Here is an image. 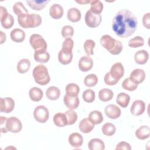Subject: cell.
I'll list each match as a JSON object with an SVG mask.
<instances>
[{
	"label": "cell",
	"mask_w": 150,
	"mask_h": 150,
	"mask_svg": "<svg viewBox=\"0 0 150 150\" xmlns=\"http://www.w3.org/2000/svg\"><path fill=\"white\" fill-rule=\"evenodd\" d=\"M143 25L148 29H150V13L148 12L144 15L142 17Z\"/></svg>",
	"instance_id": "cell-49"
},
{
	"label": "cell",
	"mask_w": 150,
	"mask_h": 150,
	"mask_svg": "<svg viewBox=\"0 0 150 150\" xmlns=\"http://www.w3.org/2000/svg\"><path fill=\"white\" fill-rule=\"evenodd\" d=\"M91 6L90 10L93 13L100 14L103 9V4L100 0L91 1Z\"/></svg>",
	"instance_id": "cell-38"
},
{
	"label": "cell",
	"mask_w": 150,
	"mask_h": 150,
	"mask_svg": "<svg viewBox=\"0 0 150 150\" xmlns=\"http://www.w3.org/2000/svg\"><path fill=\"white\" fill-rule=\"evenodd\" d=\"M138 84L135 83L132 80H131L129 77L126 78L122 83V87L124 89L132 91L135 90L138 87Z\"/></svg>",
	"instance_id": "cell-37"
},
{
	"label": "cell",
	"mask_w": 150,
	"mask_h": 150,
	"mask_svg": "<svg viewBox=\"0 0 150 150\" xmlns=\"http://www.w3.org/2000/svg\"><path fill=\"white\" fill-rule=\"evenodd\" d=\"M67 17L69 21L72 22H79L81 17V12L77 8H71L67 11Z\"/></svg>",
	"instance_id": "cell-25"
},
{
	"label": "cell",
	"mask_w": 150,
	"mask_h": 150,
	"mask_svg": "<svg viewBox=\"0 0 150 150\" xmlns=\"http://www.w3.org/2000/svg\"><path fill=\"white\" fill-rule=\"evenodd\" d=\"M88 148L90 150H104L105 144L101 139L93 138L88 143Z\"/></svg>",
	"instance_id": "cell-26"
},
{
	"label": "cell",
	"mask_w": 150,
	"mask_h": 150,
	"mask_svg": "<svg viewBox=\"0 0 150 150\" xmlns=\"http://www.w3.org/2000/svg\"><path fill=\"white\" fill-rule=\"evenodd\" d=\"M63 101L65 105L69 110H74L77 108L80 104V101L78 96L71 97L67 94L64 95L63 98Z\"/></svg>",
	"instance_id": "cell-16"
},
{
	"label": "cell",
	"mask_w": 150,
	"mask_h": 150,
	"mask_svg": "<svg viewBox=\"0 0 150 150\" xmlns=\"http://www.w3.org/2000/svg\"><path fill=\"white\" fill-rule=\"evenodd\" d=\"M15 107V101L11 97L0 98V111L2 112L9 113L13 111Z\"/></svg>",
	"instance_id": "cell-10"
},
{
	"label": "cell",
	"mask_w": 150,
	"mask_h": 150,
	"mask_svg": "<svg viewBox=\"0 0 150 150\" xmlns=\"http://www.w3.org/2000/svg\"><path fill=\"white\" fill-rule=\"evenodd\" d=\"M144 45V40L143 38L137 36L131 39L128 42V46L132 48H137L141 47Z\"/></svg>",
	"instance_id": "cell-41"
},
{
	"label": "cell",
	"mask_w": 150,
	"mask_h": 150,
	"mask_svg": "<svg viewBox=\"0 0 150 150\" xmlns=\"http://www.w3.org/2000/svg\"><path fill=\"white\" fill-rule=\"evenodd\" d=\"M10 37L12 41L16 43H21L25 39V33L23 30L16 28L11 32Z\"/></svg>",
	"instance_id": "cell-20"
},
{
	"label": "cell",
	"mask_w": 150,
	"mask_h": 150,
	"mask_svg": "<svg viewBox=\"0 0 150 150\" xmlns=\"http://www.w3.org/2000/svg\"><path fill=\"white\" fill-rule=\"evenodd\" d=\"M64 114L67 118V125H73L76 122L78 118L77 114L73 110H69L67 111H66Z\"/></svg>",
	"instance_id": "cell-44"
},
{
	"label": "cell",
	"mask_w": 150,
	"mask_h": 150,
	"mask_svg": "<svg viewBox=\"0 0 150 150\" xmlns=\"http://www.w3.org/2000/svg\"><path fill=\"white\" fill-rule=\"evenodd\" d=\"M95 45H96L95 42L91 39H87L85 41L83 45V47L87 56L93 55L94 54L93 49L95 47Z\"/></svg>",
	"instance_id": "cell-42"
},
{
	"label": "cell",
	"mask_w": 150,
	"mask_h": 150,
	"mask_svg": "<svg viewBox=\"0 0 150 150\" xmlns=\"http://www.w3.org/2000/svg\"><path fill=\"white\" fill-rule=\"evenodd\" d=\"M114 96V93L109 88H104L100 90L98 92L99 99L104 102L110 101Z\"/></svg>",
	"instance_id": "cell-32"
},
{
	"label": "cell",
	"mask_w": 150,
	"mask_h": 150,
	"mask_svg": "<svg viewBox=\"0 0 150 150\" xmlns=\"http://www.w3.org/2000/svg\"><path fill=\"white\" fill-rule=\"evenodd\" d=\"M29 95L30 100L33 101H39L42 100L43 93L42 89L37 87H33L29 90Z\"/></svg>",
	"instance_id": "cell-27"
},
{
	"label": "cell",
	"mask_w": 150,
	"mask_h": 150,
	"mask_svg": "<svg viewBox=\"0 0 150 150\" xmlns=\"http://www.w3.org/2000/svg\"><path fill=\"white\" fill-rule=\"evenodd\" d=\"M53 122L59 127H63L67 125V120L64 113L58 112L53 116Z\"/></svg>",
	"instance_id": "cell-29"
},
{
	"label": "cell",
	"mask_w": 150,
	"mask_h": 150,
	"mask_svg": "<svg viewBox=\"0 0 150 150\" xmlns=\"http://www.w3.org/2000/svg\"><path fill=\"white\" fill-rule=\"evenodd\" d=\"M104 83L108 86H114L119 81V80L114 79L110 74V72H108L105 74L104 77Z\"/></svg>",
	"instance_id": "cell-47"
},
{
	"label": "cell",
	"mask_w": 150,
	"mask_h": 150,
	"mask_svg": "<svg viewBox=\"0 0 150 150\" xmlns=\"http://www.w3.org/2000/svg\"><path fill=\"white\" fill-rule=\"evenodd\" d=\"M85 23L90 28H94L100 25L101 22V16L88 10L85 14Z\"/></svg>",
	"instance_id": "cell-7"
},
{
	"label": "cell",
	"mask_w": 150,
	"mask_h": 150,
	"mask_svg": "<svg viewBox=\"0 0 150 150\" xmlns=\"http://www.w3.org/2000/svg\"><path fill=\"white\" fill-rule=\"evenodd\" d=\"M0 33H1V38H0L1 42H0V43L2 44L6 40V35L2 31H0Z\"/></svg>",
	"instance_id": "cell-51"
},
{
	"label": "cell",
	"mask_w": 150,
	"mask_h": 150,
	"mask_svg": "<svg viewBox=\"0 0 150 150\" xmlns=\"http://www.w3.org/2000/svg\"><path fill=\"white\" fill-rule=\"evenodd\" d=\"M29 43L35 50H46L47 45L45 39L39 34H32L29 39Z\"/></svg>",
	"instance_id": "cell-5"
},
{
	"label": "cell",
	"mask_w": 150,
	"mask_h": 150,
	"mask_svg": "<svg viewBox=\"0 0 150 150\" xmlns=\"http://www.w3.org/2000/svg\"><path fill=\"white\" fill-rule=\"evenodd\" d=\"M73 59L72 52H67L61 49L58 53V60L62 64H69Z\"/></svg>",
	"instance_id": "cell-23"
},
{
	"label": "cell",
	"mask_w": 150,
	"mask_h": 150,
	"mask_svg": "<svg viewBox=\"0 0 150 150\" xmlns=\"http://www.w3.org/2000/svg\"><path fill=\"white\" fill-rule=\"evenodd\" d=\"M61 33L64 39L71 38L74 35V29L70 25H65L62 28Z\"/></svg>",
	"instance_id": "cell-45"
},
{
	"label": "cell",
	"mask_w": 150,
	"mask_h": 150,
	"mask_svg": "<svg viewBox=\"0 0 150 150\" xmlns=\"http://www.w3.org/2000/svg\"><path fill=\"white\" fill-rule=\"evenodd\" d=\"M138 21L137 16L129 10H120L114 16L112 29L115 35L121 38L131 36L136 30Z\"/></svg>",
	"instance_id": "cell-1"
},
{
	"label": "cell",
	"mask_w": 150,
	"mask_h": 150,
	"mask_svg": "<svg viewBox=\"0 0 150 150\" xmlns=\"http://www.w3.org/2000/svg\"><path fill=\"white\" fill-rule=\"evenodd\" d=\"M101 130L102 132L105 135L112 136L115 134L116 131V127L111 122H107L103 125Z\"/></svg>",
	"instance_id": "cell-36"
},
{
	"label": "cell",
	"mask_w": 150,
	"mask_h": 150,
	"mask_svg": "<svg viewBox=\"0 0 150 150\" xmlns=\"http://www.w3.org/2000/svg\"><path fill=\"white\" fill-rule=\"evenodd\" d=\"M116 150H119V149H125V150H131V146L129 145V143L125 142V141H121L115 147Z\"/></svg>",
	"instance_id": "cell-48"
},
{
	"label": "cell",
	"mask_w": 150,
	"mask_h": 150,
	"mask_svg": "<svg viewBox=\"0 0 150 150\" xmlns=\"http://www.w3.org/2000/svg\"><path fill=\"white\" fill-rule=\"evenodd\" d=\"M145 72L143 69H134L129 75V78L138 84L142 83L145 80Z\"/></svg>",
	"instance_id": "cell-15"
},
{
	"label": "cell",
	"mask_w": 150,
	"mask_h": 150,
	"mask_svg": "<svg viewBox=\"0 0 150 150\" xmlns=\"http://www.w3.org/2000/svg\"><path fill=\"white\" fill-rule=\"evenodd\" d=\"M145 107L146 105L144 101L141 100H137L133 102L130 108V111L132 115L138 116L144 113Z\"/></svg>",
	"instance_id": "cell-11"
},
{
	"label": "cell",
	"mask_w": 150,
	"mask_h": 150,
	"mask_svg": "<svg viewBox=\"0 0 150 150\" xmlns=\"http://www.w3.org/2000/svg\"><path fill=\"white\" fill-rule=\"evenodd\" d=\"M68 141L71 146L77 148L81 146L83 142V138L80 134L73 132L69 135Z\"/></svg>",
	"instance_id": "cell-17"
},
{
	"label": "cell",
	"mask_w": 150,
	"mask_h": 150,
	"mask_svg": "<svg viewBox=\"0 0 150 150\" xmlns=\"http://www.w3.org/2000/svg\"><path fill=\"white\" fill-rule=\"evenodd\" d=\"M105 115L111 119H117L121 115L120 108L115 104L107 105L104 109Z\"/></svg>",
	"instance_id": "cell-14"
},
{
	"label": "cell",
	"mask_w": 150,
	"mask_h": 150,
	"mask_svg": "<svg viewBox=\"0 0 150 150\" xmlns=\"http://www.w3.org/2000/svg\"><path fill=\"white\" fill-rule=\"evenodd\" d=\"M49 0L47 1H39V0H31L26 1L28 5L33 10L40 11L43 9L46 5L49 2Z\"/></svg>",
	"instance_id": "cell-28"
},
{
	"label": "cell",
	"mask_w": 150,
	"mask_h": 150,
	"mask_svg": "<svg viewBox=\"0 0 150 150\" xmlns=\"http://www.w3.org/2000/svg\"><path fill=\"white\" fill-rule=\"evenodd\" d=\"M79 68L83 72L90 70L93 66V59L89 56H84L81 57L79 61Z\"/></svg>",
	"instance_id": "cell-12"
},
{
	"label": "cell",
	"mask_w": 150,
	"mask_h": 150,
	"mask_svg": "<svg viewBox=\"0 0 150 150\" xmlns=\"http://www.w3.org/2000/svg\"><path fill=\"white\" fill-rule=\"evenodd\" d=\"M42 17L36 13H25L18 16L19 25L23 28H36L40 25Z\"/></svg>",
	"instance_id": "cell-3"
},
{
	"label": "cell",
	"mask_w": 150,
	"mask_h": 150,
	"mask_svg": "<svg viewBox=\"0 0 150 150\" xmlns=\"http://www.w3.org/2000/svg\"><path fill=\"white\" fill-rule=\"evenodd\" d=\"M82 97L86 103H93L95 100V93L91 89H87L83 91Z\"/></svg>",
	"instance_id": "cell-43"
},
{
	"label": "cell",
	"mask_w": 150,
	"mask_h": 150,
	"mask_svg": "<svg viewBox=\"0 0 150 150\" xmlns=\"http://www.w3.org/2000/svg\"><path fill=\"white\" fill-rule=\"evenodd\" d=\"M98 82V77L95 74H90L86 76L84 79V83L87 87H94Z\"/></svg>",
	"instance_id": "cell-40"
},
{
	"label": "cell",
	"mask_w": 150,
	"mask_h": 150,
	"mask_svg": "<svg viewBox=\"0 0 150 150\" xmlns=\"http://www.w3.org/2000/svg\"><path fill=\"white\" fill-rule=\"evenodd\" d=\"M65 90L67 95L71 97H75L78 96L80 92V87L77 84L69 83L66 86Z\"/></svg>",
	"instance_id": "cell-35"
},
{
	"label": "cell",
	"mask_w": 150,
	"mask_h": 150,
	"mask_svg": "<svg viewBox=\"0 0 150 150\" xmlns=\"http://www.w3.org/2000/svg\"><path fill=\"white\" fill-rule=\"evenodd\" d=\"M32 74L35 82L39 85H46L50 81L48 70L43 64L36 66L33 70Z\"/></svg>",
	"instance_id": "cell-4"
},
{
	"label": "cell",
	"mask_w": 150,
	"mask_h": 150,
	"mask_svg": "<svg viewBox=\"0 0 150 150\" xmlns=\"http://www.w3.org/2000/svg\"><path fill=\"white\" fill-rule=\"evenodd\" d=\"M88 118L94 125L101 124L104 119L102 113L101 111L98 110H94L91 111L88 115Z\"/></svg>",
	"instance_id": "cell-31"
},
{
	"label": "cell",
	"mask_w": 150,
	"mask_h": 150,
	"mask_svg": "<svg viewBox=\"0 0 150 150\" xmlns=\"http://www.w3.org/2000/svg\"><path fill=\"white\" fill-rule=\"evenodd\" d=\"M110 73L114 79L120 80L124 74V68L122 63L120 62L114 63L111 67Z\"/></svg>",
	"instance_id": "cell-13"
},
{
	"label": "cell",
	"mask_w": 150,
	"mask_h": 150,
	"mask_svg": "<svg viewBox=\"0 0 150 150\" xmlns=\"http://www.w3.org/2000/svg\"><path fill=\"white\" fill-rule=\"evenodd\" d=\"M149 59V53L145 50L137 51L134 54V60L138 64H145Z\"/></svg>",
	"instance_id": "cell-19"
},
{
	"label": "cell",
	"mask_w": 150,
	"mask_h": 150,
	"mask_svg": "<svg viewBox=\"0 0 150 150\" xmlns=\"http://www.w3.org/2000/svg\"><path fill=\"white\" fill-rule=\"evenodd\" d=\"M130 101V96L125 93H120L116 98L117 103L122 108L127 107Z\"/></svg>",
	"instance_id": "cell-33"
},
{
	"label": "cell",
	"mask_w": 150,
	"mask_h": 150,
	"mask_svg": "<svg viewBox=\"0 0 150 150\" xmlns=\"http://www.w3.org/2000/svg\"><path fill=\"white\" fill-rule=\"evenodd\" d=\"M74 42L71 38H66L62 43V50L67 52H72Z\"/></svg>",
	"instance_id": "cell-46"
},
{
	"label": "cell",
	"mask_w": 150,
	"mask_h": 150,
	"mask_svg": "<svg viewBox=\"0 0 150 150\" xmlns=\"http://www.w3.org/2000/svg\"><path fill=\"white\" fill-rule=\"evenodd\" d=\"M7 118L5 117L1 116L0 117V127H1V132L2 133H6L8 130L6 128V122Z\"/></svg>",
	"instance_id": "cell-50"
},
{
	"label": "cell",
	"mask_w": 150,
	"mask_h": 150,
	"mask_svg": "<svg viewBox=\"0 0 150 150\" xmlns=\"http://www.w3.org/2000/svg\"><path fill=\"white\" fill-rule=\"evenodd\" d=\"M79 128L81 132L87 134L90 132L94 129V124H93L88 118H85L80 121Z\"/></svg>",
	"instance_id": "cell-22"
},
{
	"label": "cell",
	"mask_w": 150,
	"mask_h": 150,
	"mask_svg": "<svg viewBox=\"0 0 150 150\" xmlns=\"http://www.w3.org/2000/svg\"><path fill=\"white\" fill-rule=\"evenodd\" d=\"M13 11L18 16L19 15L28 13V11L21 2H16L13 5Z\"/></svg>",
	"instance_id": "cell-39"
},
{
	"label": "cell",
	"mask_w": 150,
	"mask_h": 150,
	"mask_svg": "<svg viewBox=\"0 0 150 150\" xmlns=\"http://www.w3.org/2000/svg\"><path fill=\"white\" fill-rule=\"evenodd\" d=\"M34 59L36 62L45 63L50 59V54L46 50H35L34 53Z\"/></svg>",
	"instance_id": "cell-21"
},
{
	"label": "cell",
	"mask_w": 150,
	"mask_h": 150,
	"mask_svg": "<svg viewBox=\"0 0 150 150\" xmlns=\"http://www.w3.org/2000/svg\"><path fill=\"white\" fill-rule=\"evenodd\" d=\"M6 128L8 131L18 133L22 128V124L20 120L15 117H11L6 120Z\"/></svg>",
	"instance_id": "cell-9"
},
{
	"label": "cell",
	"mask_w": 150,
	"mask_h": 150,
	"mask_svg": "<svg viewBox=\"0 0 150 150\" xmlns=\"http://www.w3.org/2000/svg\"><path fill=\"white\" fill-rule=\"evenodd\" d=\"M100 41L102 46L113 55L119 54L122 50V43L108 35H103Z\"/></svg>",
	"instance_id": "cell-2"
},
{
	"label": "cell",
	"mask_w": 150,
	"mask_h": 150,
	"mask_svg": "<svg viewBox=\"0 0 150 150\" xmlns=\"http://www.w3.org/2000/svg\"><path fill=\"white\" fill-rule=\"evenodd\" d=\"M33 117L38 122L45 123L48 120L49 117V110L44 105H38L34 110Z\"/></svg>",
	"instance_id": "cell-8"
},
{
	"label": "cell",
	"mask_w": 150,
	"mask_h": 150,
	"mask_svg": "<svg viewBox=\"0 0 150 150\" xmlns=\"http://www.w3.org/2000/svg\"><path fill=\"white\" fill-rule=\"evenodd\" d=\"M135 135L136 137L141 140H144L149 137L150 128L148 126L142 125L139 127L135 131Z\"/></svg>",
	"instance_id": "cell-24"
},
{
	"label": "cell",
	"mask_w": 150,
	"mask_h": 150,
	"mask_svg": "<svg viewBox=\"0 0 150 150\" xmlns=\"http://www.w3.org/2000/svg\"><path fill=\"white\" fill-rule=\"evenodd\" d=\"M30 67V62L28 59L20 60L17 64V70L19 73H26Z\"/></svg>",
	"instance_id": "cell-34"
},
{
	"label": "cell",
	"mask_w": 150,
	"mask_h": 150,
	"mask_svg": "<svg viewBox=\"0 0 150 150\" xmlns=\"http://www.w3.org/2000/svg\"><path fill=\"white\" fill-rule=\"evenodd\" d=\"M76 2L80 4H87L91 2V1L90 0H80V1H76Z\"/></svg>",
	"instance_id": "cell-52"
},
{
	"label": "cell",
	"mask_w": 150,
	"mask_h": 150,
	"mask_svg": "<svg viewBox=\"0 0 150 150\" xmlns=\"http://www.w3.org/2000/svg\"><path fill=\"white\" fill-rule=\"evenodd\" d=\"M46 96L50 100H56L60 96V91L56 86H50L46 90Z\"/></svg>",
	"instance_id": "cell-30"
},
{
	"label": "cell",
	"mask_w": 150,
	"mask_h": 150,
	"mask_svg": "<svg viewBox=\"0 0 150 150\" xmlns=\"http://www.w3.org/2000/svg\"><path fill=\"white\" fill-rule=\"evenodd\" d=\"M63 7L58 4H53L49 9L50 16L54 19L61 18L63 15Z\"/></svg>",
	"instance_id": "cell-18"
},
{
	"label": "cell",
	"mask_w": 150,
	"mask_h": 150,
	"mask_svg": "<svg viewBox=\"0 0 150 150\" xmlns=\"http://www.w3.org/2000/svg\"><path fill=\"white\" fill-rule=\"evenodd\" d=\"M0 21L2 26L5 29L11 28L14 23V18L13 16L8 13L6 8L0 6Z\"/></svg>",
	"instance_id": "cell-6"
}]
</instances>
